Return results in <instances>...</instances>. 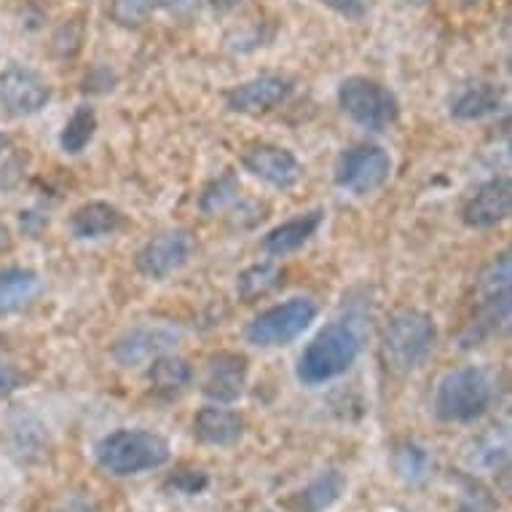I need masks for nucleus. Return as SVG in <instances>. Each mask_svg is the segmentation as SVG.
I'll return each mask as SVG.
<instances>
[{"mask_svg":"<svg viewBox=\"0 0 512 512\" xmlns=\"http://www.w3.org/2000/svg\"><path fill=\"white\" fill-rule=\"evenodd\" d=\"M172 448L167 437L151 429H116L94 445V459L113 478H132L159 470L169 462Z\"/></svg>","mask_w":512,"mask_h":512,"instance_id":"obj_1","label":"nucleus"},{"mask_svg":"<svg viewBox=\"0 0 512 512\" xmlns=\"http://www.w3.org/2000/svg\"><path fill=\"white\" fill-rule=\"evenodd\" d=\"M360 357V336L346 322H330L311 338V344L298 357L295 376L303 387H322L333 378L344 376Z\"/></svg>","mask_w":512,"mask_h":512,"instance_id":"obj_2","label":"nucleus"},{"mask_svg":"<svg viewBox=\"0 0 512 512\" xmlns=\"http://www.w3.org/2000/svg\"><path fill=\"white\" fill-rule=\"evenodd\" d=\"M437 346L435 319L416 309L397 311L381 336V360L392 373L405 376L419 370Z\"/></svg>","mask_w":512,"mask_h":512,"instance_id":"obj_3","label":"nucleus"},{"mask_svg":"<svg viewBox=\"0 0 512 512\" xmlns=\"http://www.w3.org/2000/svg\"><path fill=\"white\" fill-rule=\"evenodd\" d=\"M494 403V384L480 368L451 370L437 384L435 416L445 424H472Z\"/></svg>","mask_w":512,"mask_h":512,"instance_id":"obj_4","label":"nucleus"},{"mask_svg":"<svg viewBox=\"0 0 512 512\" xmlns=\"http://www.w3.org/2000/svg\"><path fill=\"white\" fill-rule=\"evenodd\" d=\"M338 108L344 116L368 132H387L400 118V102L389 86L373 78L352 76L338 86Z\"/></svg>","mask_w":512,"mask_h":512,"instance_id":"obj_5","label":"nucleus"},{"mask_svg":"<svg viewBox=\"0 0 512 512\" xmlns=\"http://www.w3.org/2000/svg\"><path fill=\"white\" fill-rule=\"evenodd\" d=\"M319 309L311 298H290L282 301L271 309L261 311L244 328L247 344L258 346V349H279V346H290L298 336H303L311 328V322L317 319Z\"/></svg>","mask_w":512,"mask_h":512,"instance_id":"obj_6","label":"nucleus"},{"mask_svg":"<svg viewBox=\"0 0 512 512\" xmlns=\"http://www.w3.org/2000/svg\"><path fill=\"white\" fill-rule=\"evenodd\" d=\"M392 175V156L381 145L357 143L346 148L336 161L333 177L341 191L352 196H370L384 188Z\"/></svg>","mask_w":512,"mask_h":512,"instance_id":"obj_7","label":"nucleus"},{"mask_svg":"<svg viewBox=\"0 0 512 512\" xmlns=\"http://www.w3.org/2000/svg\"><path fill=\"white\" fill-rule=\"evenodd\" d=\"M512 261L507 252L488 263L478 279V330L499 333L510 325Z\"/></svg>","mask_w":512,"mask_h":512,"instance_id":"obj_8","label":"nucleus"},{"mask_svg":"<svg viewBox=\"0 0 512 512\" xmlns=\"http://www.w3.org/2000/svg\"><path fill=\"white\" fill-rule=\"evenodd\" d=\"M194 255V239L183 228H172V231H161L153 239L140 247L135 258V269L145 279L153 282H164L172 274L183 269L185 263Z\"/></svg>","mask_w":512,"mask_h":512,"instance_id":"obj_9","label":"nucleus"},{"mask_svg":"<svg viewBox=\"0 0 512 512\" xmlns=\"http://www.w3.org/2000/svg\"><path fill=\"white\" fill-rule=\"evenodd\" d=\"M51 102V84L27 65L0 70V108L14 118L38 116Z\"/></svg>","mask_w":512,"mask_h":512,"instance_id":"obj_10","label":"nucleus"},{"mask_svg":"<svg viewBox=\"0 0 512 512\" xmlns=\"http://www.w3.org/2000/svg\"><path fill=\"white\" fill-rule=\"evenodd\" d=\"M244 172H250L252 177H258L261 183L287 191L293 188L303 175L301 161L295 159L293 151H287L282 145L271 143H255L242 153Z\"/></svg>","mask_w":512,"mask_h":512,"instance_id":"obj_11","label":"nucleus"},{"mask_svg":"<svg viewBox=\"0 0 512 512\" xmlns=\"http://www.w3.org/2000/svg\"><path fill=\"white\" fill-rule=\"evenodd\" d=\"M293 94V84L285 76H258L231 86L226 92V108L239 116H266L277 110Z\"/></svg>","mask_w":512,"mask_h":512,"instance_id":"obj_12","label":"nucleus"},{"mask_svg":"<svg viewBox=\"0 0 512 512\" xmlns=\"http://www.w3.org/2000/svg\"><path fill=\"white\" fill-rule=\"evenodd\" d=\"M247 387V357L236 352H220L210 357L204 373L202 392L215 405H231Z\"/></svg>","mask_w":512,"mask_h":512,"instance_id":"obj_13","label":"nucleus"},{"mask_svg":"<svg viewBox=\"0 0 512 512\" xmlns=\"http://www.w3.org/2000/svg\"><path fill=\"white\" fill-rule=\"evenodd\" d=\"M512 212V185L507 177H494L475 191L470 202L464 204L462 220L470 228H494L510 218Z\"/></svg>","mask_w":512,"mask_h":512,"instance_id":"obj_14","label":"nucleus"},{"mask_svg":"<svg viewBox=\"0 0 512 512\" xmlns=\"http://www.w3.org/2000/svg\"><path fill=\"white\" fill-rule=\"evenodd\" d=\"M177 333L169 328L153 325V328H137L132 333H126L124 338H118V344L113 346V360L121 368H140V365H151L156 357L167 354L169 346H175Z\"/></svg>","mask_w":512,"mask_h":512,"instance_id":"obj_15","label":"nucleus"},{"mask_svg":"<svg viewBox=\"0 0 512 512\" xmlns=\"http://www.w3.org/2000/svg\"><path fill=\"white\" fill-rule=\"evenodd\" d=\"M124 226V215L110 202H86L68 218V228L78 242L108 239Z\"/></svg>","mask_w":512,"mask_h":512,"instance_id":"obj_16","label":"nucleus"},{"mask_svg":"<svg viewBox=\"0 0 512 512\" xmlns=\"http://www.w3.org/2000/svg\"><path fill=\"white\" fill-rule=\"evenodd\" d=\"M244 435V419L226 405H207L194 416V437L204 445L226 448Z\"/></svg>","mask_w":512,"mask_h":512,"instance_id":"obj_17","label":"nucleus"},{"mask_svg":"<svg viewBox=\"0 0 512 512\" xmlns=\"http://www.w3.org/2000/svg\"><path fill=\"white\" fill-rule=\"evenodd\" d=\"M322 220H325V212L311 210L279 223L277 228H271L269 234L263 236V250L269 252L271 258H285L290 252H298L311 236L317 234Z\"/></svg>","mask_w":512,"mask_h":512,"instance_id":"obj_18","label":"nucleus"},{"mask_svg":"<svg viewBox=\"0 0 512 512\" xmlns=\"http://www.w3.org/2000/svg\"><path fill=\"white\" fill-rule=\"evenodd\" d=\"M41 277L33 269H3L0 271V314H17L27 309L41 295Z\"/></svg>","mask_w":512,"mask_h":512,"instance_id":"obj_19","label":"nucleus"},{"mask_svg":"<svg viewBox=\"0 0 512 512\" xmlns=\"http://www.w3.org/2000/svg\"><path fill=\"white\" fill-rule=\"evenodd\" d=\"M504 105L502 86L478 81V84L464 86L462 92L456 94L451 102V116L462 118V121H478L491 113H499Z\"/></svg>","mask_w":512,"mask_h":512,"instance_id":"obj_20","label":"nucleus"},{"mask_svg":"<svg viewBox=\"0 0 512 512\" xmlns=\"http://www.w3.org/2000/svg\"><path fill=\"white\" fill-rule=\"evenodd\" d=\"M148 381H151L153 392H159L164 397L183 395L185 389L191 387L194 381V368L188 365V360L175 357V354H161L151 362L148 368Z\"/></svg>","mask_w":512,"mask_h":512,"instance_id":"obj_21","label":"nucleus"},{"mask_svg":"<svg viewBox=\"0 0 512 512\" xmlns=\"http://www.w3.org/2000/svg\"><path fill=\"white\" fill-rule=\"evenodd\" d=\"M188 6L191 0H110V19L121 27H140L159 11H180Z\"/></svg>","mask_w":512,"mask_h":512,"instance_id":"obj_22","label":"nucleus"},{"mask_svg":"<svg viewBox=\"0 0 512 512\" xmlns=\"http://www.w3.org/2000/svg\"><path fill=\"white\" fill-rule=\"evenodd\" d=\"M97 135V113L89 105L73 110V116L65 121L62 132H59V148L68 156H78L86 151V145L92 143Z\"/></svg>","mask_w":512,"mask_h":512,"instance_id":"obj_23","label":"nucleus"},{"mask_svg":"<svg viewBox=\"0 0 512 512\" xmlns=\"http://www.w3.org/2000/svg\"><path fill=\"white\" fill-rule=\"evenodd\" d=\"M279 279H282V271L274 263H255L250 269H244L236 279V293L239 298L247 303L258 301L263 295H269L274 287L279 285Z\"/></svg>","mask_w":512,"mask_h":512,"instance_id":"obj_24","label":"nucleus"},{"mask_svg":"<svg viewBox=\"0 0 512 512\" xmlns=\"http://www.w3.org/2000/svg\"><path fill=\"white\" fill-rule=\"evenodd\" d=\"M344 491V478L338 475V472H325V475H319L314 483L303 488L298 499H301V510L306 512H322L328 510L330 504L336 502L338 496Z\"/></svg>","mask_w":512,"mask_h":512,"instance_id":"obj_25","label":"nucleus"},{"mask_svg":"<svg viewBox=\"0 0 512 512\" xmlns=\"http://www.w3.org/2000/svg\"><path fill=\"white\" fill-rule=\"evenodd\" d=\"M27 169L25 148L9 135H0V191H11L22 183Z\"/></svg>","mask_w":512,"mask_h":512,"instance_id":"obj_26","label":"nucleus"},{"mask_svg":"<svg viewBox=\"0 0 512 512\" xmlns=\"http://www.w3.org/2000/svg\"><path fill=\"white\" fill-rule=\"evenodd\" d=\"M236 199H239V180H236L234 172H226V175H220L218 180H212V183L204 188L202 199H199V207H202V212H207V215H218V212H223L226 207H231Z\"/></svg>","mask_w":512,"mask_h":512,"instance_id":"obj_27","label":"nucleus"},{"mask_svg":"<svg viewBox=\"0 0 512 512\" xmlns=\"http://www.w3.org/2000/svg\"><path fill=\"white\" fill-rule=\"evenodd\" d=\"M395 467L405 480L416 483V480L424 478L429 470L427 451H424V448H419V445H405V448H400V451H397Z\"/></svg>","mask_w":512,"mask_h":512,"instance_id":"obj_28","label":"nucleus"},{"mask_svg":"<svg viewBox=\"0 0 512 512\" xmlns=\"http://www.w3.org/2000/svg\"><path fill=\"white\" fill-rule=\"evenodd\" d=\"M25 373L17 368V365H9V362H0V400L3 397L14 395L17 389L25 387Z\"/></svg>","mask_w":512,"mask_h":512,"instance_id":"obj_29","label":"nucleus"},{"mask_svg":"<svg viewBox=\"0 0 512 512\" xmlns=\"http://www.w3.org/2000/svg\"><path fill=\"white\" fill-rule=\"evenodd\" d=\"M207 475H204L202 470H188V472H180L177 478H172V486L177 488V491H183V494L194 496V494H202L204 488H207Z\"/></svg>","mask_w":512,"mask_h":512,"instance_id":"obj_30","label":"nucleus"},{"mask_svg":"<svg viewBox=\"0 0 512 512\" xmlns=\"http://www.w3.org/2000/svg\"><path fill=\"white\" fill-rule=\"evenodd\" d=\"M322 3L346 19H362L370 9V0H322Z\"/></svg>","mask_w":512,"mask_h":512,"instance_id":"obj_31","label":"nucleus"},{"mask_svg":"<svg viewBox=\"0 0 512 512\" xmlns=\"http://www.w3.org/2000/svg\"><path fill=\"white\" fill-rule=\"evenodd\" d=\"M456 512H496V507L488 502L486 496H472V499L459 504V510Z\"/></svg>","mask_w":512,"mask_h":512,"instance_id":"obj_32","label":"nucleus"},{"mask_svg":"<svg viewBox=\"0 0 512 512\" xmlns=\"http://www.w3.org/2000/svg\"><path fill=\"white\" fill-rule=\"evenodd\" d=\"M14 247V234H11V228L6 220H0V255L3 252H9Z\"/></svg>","mask_w":512,"mask_h":512,"instance_id":"obj_33","label":"nucleus"},{"mask_svg":"<svg viewBox=\"0 0 512 512\" xmlns=\"http://www.w3.org/2000/svg\"><path fill=\"white\" fill-rule=\"evenodd\" d=\"M207 3H210L212 9H218V11H231V9H236V6H239V3H242V0H207Z\"/></svg>","mask_w":512,"mask_h":512,"instance_id":"obj_34","label":"nucleus"},{"mask_svg":"<svg viewBox=\"0 0 512 512\" xmlns=\"http://www.w3.org/2000/svg\"><path fill=\"white\" fill-rule=\"evenodd\" d=\"M405 3H413V6H424L427 0H405Z\"/></svg>","mask_w":512,"mask_h":512,"instance_id":"obj_35","label":"nucleus"}]
</instances>
